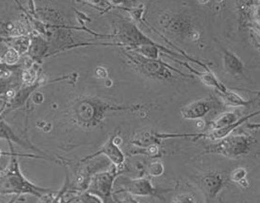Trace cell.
<instances>
[{"instance_id":"obj_29","label":"cell","mask_w":260,"mask_h":203,"mask_svg":"<svg viewBox=\"0 0 260 203\" xmlns=\"http://www.w3.org/2000/svg\"><path fill=\"white\" fill-rule=\"evenodd\" d=\"M5 107H6V105H5V104L3 105V106L0 108V116L4 113V111H5Z\"/></svg>"},{"instance_id":"obj_27","label":"cell","mask_w":260,"mask_h":203,"mask_svg":"<svg viewBox=\"0 0 260 203\" xmlns=\"http://www.w3.org/2000/svg\"><path fill=\"white\" fill-rule=\"evenodd\" d=\"M115 203H139L138 200L131 195H127L122 198H115Z\"/></svg>"},{"instance_id":"obj_22","label":"cell","mask_w":260,"mask_h":203,"mask_svg":"<svg viewBox=\"0 0 260 203\" xmlns=\"http://www.w3.org/2000/svg\"><path fill=\"white\" fill-rule=\"evenodd\" d=\"M130 154L131 155H145L147 157L157 158H160L162 156V151L159 145H152L146 148H138L136 150H132Z\"/></svg>"},{"instance_id":"obj_28","label":"cell","mask_w":260,"mask_h":203,"mask_svg":"<svg viewBox=\"0 0 260 203\" xmlns=\"http://www.w3.org/2000/svg\"><path fill=\"white\" fill-rule=\"evenodd\" d=\"M94 74H95L98 78H107V69L104 68V67H99V68H95Z\"/></svg>"},{"instance_id":"obj_17","label":"cell","mask_w":260,"mask_h":203,"mask_svg":"<svg viewBox=\"0 0 260 203\" xmlns=\"http://www.w3.org/2000/svg\"><path fill=\"white\" fill-rule=\"evenodd\" d=\"M218 98L220 99L222 104L229 107H241L247 106L253 103V100H247L235 91H228L225 93H218Z\"/></svg>"},{"instance_id":"obj_4","label":"cell","mask_w":260,"mask_h":203,"mask_svg":"<svg viewBox=\"0 0 260 203\" xmlns=\"http://www.w3.org/2000/svg\"><path fill=\"white\" fill-rule=\"evenodd\" d=\"M256 143V139L252 135L227 136L214 144L205 148L207 154H216L230 159H239L248 155Z\"/></svg>"},{"instance_id":"obj_12","label":"cell","mask_w":260,"mask_h":203,"mask_svg":"<svg viewBox=\"0 0 260 203\" xmlns=\"http://www.w3.org/2000/svg\"><path fill=\"white\" fill-rule=\"evenodd\" d=\"M171 138H187V135L158 133L156 131H141L134 136L131 143L138 146V148H146L152 145H159L163 140Z\"/></svg>"},{"instance_id":"obj_23","label":"cell","mask_w":260,"mask_h":203,"mask_svg":"<svg viewBox=\"0 0 260 203\" xmlns=\"http://www.w3.org/2000/svg\"><path fill=\"white\" fill-rule=\"evenodd\" d=\"M20 54L16 52L15 49L9 48L8 50L2 55V62L7 66H15L20 59Z\"/></svg>"},{"instance_id":"obj_25","label":"cell","mask_w":260,"mask_h":203,"mask_svg":"<svg viewBox=\"0 0 260 203\" xmlns=\"http://www.w3.org/2000/svg\"><path fill=\"white\" fill-rule=\"evenodd\" d=\"M68 203H103L98 196H92L91 194L84 192L77 197L72 198Z\"/></svg>"},{"instance_id":"obj_13","label":"cell","mask_w":260,"mask_h":203,"mask_svg":"<svg viewBox=\"0 0 260 203\" xmlns=\"http://www.w3.org/2000/svg\"><path fill=\"white\" fill-rule=\"evenodd\" d=\"M258 115H259V111H254V112L250 113V114H247L245 116L240 117L237 123H235V124H233L231 126H228L226 128L215 129V130H208L207 132H203V133H197L196 140L200 139V138H203V139H209L211 141L217 142V141L221 140L223 138L231 135L233 131H235L237 128L242 126L247 120L252 119V118L255 117V116H258Z\"/></svg>"},{"instance_id":"obj_16","label":"cell","mask_w":260,"mask_h":203,"mask_svg":"<svg viewBox=\"0 0 260 203\" xmlns=\"http://www.w3.org/2000/svg\"><path fill=\"white\" fill-rule=\"evenodd\" d=\"M0 139L6 140V141H8L9 143H16L27 149H31L36 152L40 151L37 147H35L30 142L25 141L19 136L16 135V133L14 132V130L11 128V127L5 120H0Z\"/></svg>"},{"instance_id":"obj_19","label":"cell","mask_w":260,"mask_h":203,"mask_svg":"<svg viewBox=\"0 0 260 203\" xmlns=\"http://www.w3.org/2000/svg\"><path fill=\"white\" fill-rule=\"evenodd\" d=\"M238 119L239 117L236 112H223L209 123V128L210 130H215L226 128L237 123Z\"/></svg>"},{"instance_id":"obj_6","label":"cell","mask_w":260,"mask_h":203,"mask_svg":"<svg viewBox=\"0 0 260 203\" xmlns=\"http://www.w3.org/2000/svg\"><path fill=\"white\" fill-rule=\"evenodd\" d=\"M172 191L173 189L160 188L154 186L151 180L146 177L137 179L123 177L118 189L115 190V194L127 193L128 195L133 196L154 197L163 201L165 200V195Z\"/></svg>"},{"instance_id":"obj_10","label":"cell","mask_w":260,"mask_h":203,"mask_svg":"<svg viewBox=\"0 0 260 203\" xmlns=\"http://www.w3.org/2000/svg\"><path fill=\"white\" fill-rule=\"evenodd\" d=\"M222 105L223 104L218 97L199 99L185 105L181 108L180 113L185 120H201L212 110L220 108Z\"/></svg>"},{"instance_id":"obj_5","label":"cell","mask_w":260,"mask_h":203,"mask_svg":"<svg viewBox=\"0 0 260 203\" xmlns=\"http://www.w3.org/2000/svg\"><path fill=\"white\" fill-rule=\"evenodd\" d=\"M123 170L112 166L109 170L94 174L86 190L87 193L98 196L103 203H115V183Z\"/></svg>"},{"instance_id":"obj_24","label":"cell","mask_w":260,"mask_h":203,"mask_svg":"<svg viewBox=\"0 0 260 203\" xmlns=\"http://www.w3.org/2000/svg\"><path fill=\"white\" fill-rule=\"evenodd\" d=\"M164 166L159 160H154L150 163L146 169V172L151 177H160L164 174Z\"/></svg>"},{"instance_id":"obj_20","label":"cell","mask_w":260,"mask_h":203,"mask_svg":"<svg viewBox=\"0 0 260 203\" xmlns=\"http://www.w3.org/2000/svg\"><path fill=\"white\" fill-rule=\"evenodd\" d=\"M247 176L248 172L247 169L244 167H237L236 169H234L231 174H230V181L234 183H237L241 187H247L248 181H247Z\"/></svg>"},{"instance_id":"obj_2","label":"cell","mask_w":260,"mask_h":203,"mask_svg":"<svg viewBox=\"0 0 260 203\" xmlns=\"http://www.w3.org/2000/svg\"><path fill=\"white\" fill-rule=\"evenodd\" d=\"M11 152V161L8 168L0 172V195H32L42 198L43 196L51 193L52 190L42 188L28 181L21 172L17 157L20 156H31V155H19L14 151L13 143H9Z\"/></svg>"},{"instance_id":"obj_18","label":"cell","mask_w":260,"mask_h":203,"mask_svg":"<svg viewBox=\"0 0 260 203\" xmlns=\"http://www.w3.org/2000/svg\"><path fill=\"white\" fill-rule=\"evenodd\" d=\"M48 49L49 44L44 38L34 36L31 37V45L28 53L32 60L39 61L46 54Z\"/></svg>"},{"instance_id":"obj_14","label":"cell","mask_w":260,"mask_h":203,"mask_svg":"<svg viewBox=\"0 0 260 203\" xmlns=\"http://www.w3.org/2000/svg\"><path fill=\"white\" fill-rule=\"evenodd\" d=\"M222 67L226 73L235 78L244 76L245 65L236 53L221 47Z\"/></svg>"},{"instance_id":"obj_9","label":"cell","mask_w":260,"mask_h":203,"mask_svg":"<svg viewBox=\"0 0 260 203\" xmlns=\"http://www.w3.org/2000/svg\"><path fill=\"white\" fill-rule=\"evenodd\" d=\"M159 24L163 30L178 37H191L196 31L192 29V24L190 18L182 14L166 13L161 15Z\"/></svg>"},{"instance_id":"obj_3","label":"cell","mask_w":260,"mask_h":203,"mask_svg":"<svg viewBox=\"0 0 260 203\" xmlns=\"http://www.w3.org/2000/svg\"><path fill=\"white\" fill-rule=\"evenodd\" d=\"M123 54L126 58V60L129 62L131 66H133L134 68L139 72L140 74L152 78V79H157V80H173L176 77L173 74L172 70L176 71V74L183 76L186 78H191L192 79L193 76L185 74L181 70L173 68L169 66L167 63L164 61L158 59H149L146 58L144 56L135 53L133 51H123Z\"/></svg>"},{"instance_id":"obj_15","label":"cell","mask_w":260,"mask_h":203,"mask_svg":"<svg viewBox=\"0 0 260 203\" xmlns=\"http://www.w3.org/2000/svg\"><path fill=\"white\" fill-rule=\"evenodd\" d=\"M176 62H179V61L175 60ZM181 65L185 66L186 68H188L190 71H191V75H197L199 77L200 82L205 85L207 87H210V88H213L215 90V91L217 93H225L226 91H228L229 89L222 83L221 81L215 76L214 72L210 69V68H206V71H199L197 69H194L193 68H191V66L188 64V63H185V62H179Z\"/></svg>"},{"instance_id":"obj_21","label":"cell","mask_w":260,"mask_h":203,"mask_svg":"<svg viewBox=\"0 0 260 203\" xmlns=\"http://www.w3.org/2000/svg\"><path fill=\"white\" fill-rule=\"evenodd\" d=\"M30 45H31V37L17 36L14 39V42L12 43L11 48L15 49L16 52L21 55L24 53H28Z\"/></svg>"},{"instance_id":"obj_30","label":"cell","mask_w":260,"mask_h":203,"mask_svg":"<svg viewBox=\"0 0 260 203\" xmlns=\"http://www.w3.org/2000/svg\"><path fill=\"white\" fill-rule=\"evenodd\" d=\"M1 155H6V156H10V153H4V152H2V151L0 150V157H1Z\"/></svg>"},{"instance_id":"obj_26","label":"cell","mask_w":260,"mask_h":203,"mask_svg":"<svg viewBox=\"0 0 260 203\" xmlns=\"http://www.w3.org/2000/svg\"><path fill=\"white\" fill-rule=\"evenodd\" d=\"M171 203H197V200L190 193H182L176 195Z\"/></svg>"},{"instance_id":"obj_7","label":"cell","mask_w":260,"mask_h":203,"mask_svg":"<svg viewBox=\"0 0 260 203\" xmlns=\"http://www.w3.org/2000/svg\"><path fill=\"white\" fill-rule=\"evenodd\" d=\"M114 36L118 39L121 45L127 47L129 51H133L140 46L157 44L148 37L142 30H139L136 23L126 18H120L118 21H115Z\"/></svg>"},{"instance_id":"obj_8","label":"cell","mask_w":260,"mask_h":203,"mask_svg":"<svg viewBox=\"0 0 260 203\" xmlns=\"http://www.w3.org/2000/svg\"><path fill=\"white\" fill-rule=\"evenodd\" d=\"M194 182L205 197V202L214 203L226 184V179L221 172L210 171L199 176Z\"/></svg>"},{"instance_id":"obj_11","label":"cell","mask_w":260,"mask_h":203,"mask_svg":"<svg viewBox=\"0 0 260 203\" xmlns=\"http://www.w3.org/2000/svg\"><path fill=\"white\" fill-rule=\"evenodd\" d=\"M117 137H118V131H115L113 135L110 136L107 142L104 143L101 147H100L99 150L93 154L85 157L83 159H81V161H86L89 159L98 158L100 155H103L117 169L123 170L124 164H125V155L121 149L119 148L118 143H116Z\"/></svg>"},{"instance_id":"obj_1","label":"cell","mask_w":260,"mask_h":203,"mask_svg":"<svg viewBox=\"0 0 260 203\" xmlns=\"http://www.w3.org/2000/svg\"><path fill=\"white\" fill-rule=\"evenodd\" d=\"M143 105H118L94 96H78L70 108L72 120L84 129L100 128L108 114L113 112H141Z\"/></svg>"}]
</instances>
